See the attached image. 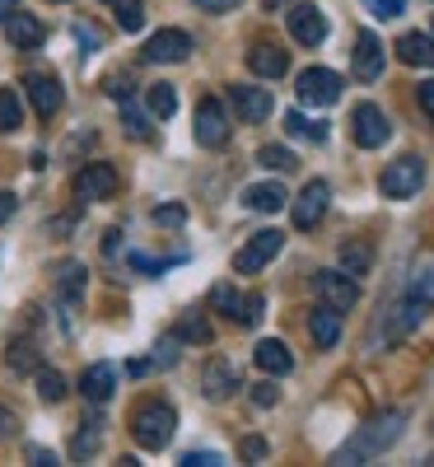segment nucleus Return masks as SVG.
<instances>
[{
  "label": "nucleus",
  "mask_w": 434,
  "mask_h": 467,
  "mask_svg": "<svg viewBox=\"0 0 434 467\" xmlns=\"http://www.w3.org/2000/svg\"><path fill=\"white\" fill-rule=\"evenodd\" d=\"M402 431H407V411L402 407H388V411H378V416H369L360 431H355L336 453H332V462H341V467H355V462H374L378 453H388L392 444L402 440Z\"/></svg>",
  "instance_id": "obj_1"
},
{
  "label": "nucleus",
  "mask_w": 434,
  "mask_h": 467,
  "mask_svg": "<svg viewBox=\"0 0 434 467\" xmlns=\"http://www.w3.org/2000/svg\"><path fill=\"white\" fill-rule=\"evenodd\" d=\"M173 425H178V416H173L169 402H145V407H136V416H131V435H136L140 449L160 453V449L173 440Z\"/></svg>",
  "instance_id": "obj_2"
},
{
  "label": "nucleus",
  "mask_w": 434,
  "mask_h": 467,
  "mask_svg": "<svg viewBox=\"0 0 434 467\" xmlns=\"http://www.w3.org/2000/svg\"><path fill=\"white\" fill-rule=\"evenodd\" d=\"M420 182H425V164L416 160V154H402V160H392V164L383 169V178H378L383 197H392V202H407V197H416Z\"/></svg>",
  "instance_id": "obj_3"
},
{
  "label": "nucleus",
  "mask_w": 434,
  "mask_h": 467,
  "mask_svg": "<svg viewBox=\"0 0 434 467\" xmlns=\"http://www.w3.org/2000/svg\"><path fill=\"white\" fill-rule=\"evenodd\" d=\"M294 89H299V99H304L308 108H332V103L341 99V75L327 70V66H308V70H299Z\"/></svg>",
  "instance_id": "obj_4"
},
{
  "label": "nucleus",
  "mask_w": 434,
  "mask_h": 467,
  "mask_svg": "<svg viewBox=\"0 0 434 467\" xmlns=\"http://www.w3.org/2000/svg\"><path fill=\"white\" fill-rule=\"evenodd\" d=\"M281 248H285V234L281 229H262V234H253V239H248V248L233 253V271H239V276H257V271Z\"/></svg>",
  "instance_id": "obj_5"
},
{
  "label": "nucleus",
  "mask_w": 434,
  "mask_h": 467,
  "mask_svg": "<svg viewBox=\"0 0 434 467\" xmlns=\"http://www.w3.org/2000/svg\"><path fill=\"white\" fill-rule=\"evenodd\" d=\"M350 131H355V145H360V150H378V145H388L392 122L383 117V108H374V103H355V112H350Z\"/></svg>",
  "instance_id": "obj_6"
},
{
  "label": "nucleus",
  "mask_w": 434,
  "mask_h": 467,
  "mask_svg": "<svg viewBox=\"0 0 434 467\" xmlns=\"http://www.w3.org/2000/svg\"><path fill=\"white\" fill-rule=\"evenodd\" d=\"M313 290H318V299L327 308H336V314L360 304V285H355V276H346V271H318V276H313Z\"/></svg>",
  "instance_id": "obj_7"
},
{
  "label": "nucleus",
  "mask_w": 434,
  "mask_h": 467,
  "mask_svg": "<svg viewBox=\"0 0 434 467\" xmlns=\"http://www.w3.org/2000/svg\"><path fill=\"white\" fill-rule=\"evenodd\" d=\"M327 202H332V187L323 182V178H313V182H304V192L294 197V229H318L323 224V215H327Z\"/></svg>",
  "instance_id": "obj_8"
},
{
  "label": "nucleus",
  "mask_w": 434,
  "mask_h": 467,
  "mask_svg": "<svg viewBox=\"0 0 434 467\" xmlns=\"http://www.w3.org/2000/svg\"><path fill=\"white\" fill-rule=\"evenodd\" d=\"M24 89H28V103H33L37 117H57L61 103H66L61 80H57V75H47V70H28L24 75Z\"/></svg>",
  "instance_id": "obj_9"
},
{
  "label": "nucleus",
  "mask_w": 434,
  "mask_h": 467,
  "mask_svg": "<svg viewBox=\"0 0 434 467\" xmlns=\"http://www.w3.org/2000/svg\"><path fill=\"white\" fill-rule=\"evenodd\" d=\"M196 140H202L206 150H220L229 140V112L220 99H202L196 103Z\"/></svg>",
  "instance_id": "obj_10"
},
{
  "label": "nucleus",
  "mask_w": 434,
  "mask_h": 467,
  "mask_svg": "<svg viewBox=\"0 0 434 467\" xmlns=\"http://www.w3.org/2000/svg\"><path fill=\"white\" fill-rule=\"evenodd\" d=\"M285 24H290V37H294L299 47H318L323 37H327V19H323L318 5H290Z\"/></svg>",
  "instance_id": "obj_11"
},
{
  "label": "nucleus",
  "mask_w": 434,
  "mask_h": 467,
  "mask_svg": "<svg viewBox=\"0 0 434 467\" xmlns=\"http://www.w3.org/2000/svg\"><path fill=\"white\" fill-rule=\"evenodd\" d=\"M112 187H117V173L103 160H94V164H85L80 173H75V197L80 202H108Z\"/></svg>",
  "instance_id": "obj_12"
},
{
  "label": "nucleus",
  "mask_w": 434,
  "mask_h": 467,
  "mask_svg": "<svg viewBox=\"0 0 434 467\" xmlns=\"http://www.w3.org/2000/svg\"><path fill=\"white\" fill-rule=\"evenodd\" d=\"M191 52V37L182 33V28H160L145 43V61H154V66H173V61H182Z\"/></svg>",
  "instance_id": "obj_13"
},
{
  "label": "nucleus",
  "mask_w": 434,
  "mask_h": 467,
  "mask_svg": "<svg viewBox=\"0 0 434 467\" xmlns=\"http://www.w3.org/2000/svg\"><path fill=\"white\" fill-rule=\"evenodd\" d=\"M350 70H355V80H378V75H383V43H378L374 33H360V37H355Z\"/></svg>",
  "instance_id": "obj_14"
},
{
  "label": "nucleus",
  "mask_w": 434,
  "mask_h": 467,
  "mask_svg": "<svg viewBox=\"0 0 434 467\" xmlns=\"http://www.w3.org/2000/svg\"><path fill=\"white\" fill-rule=\"evenodd\" d=\"M229 103L243 122H266L271 117V89H257V85H233L229 89Z\"/></svg>",
  "instance_id": "obj_15"
},
{
  "label": "nucleus",
  "mask_w": 434,
  "mask_h": 467,
  "mask_svg": "<svg viewBox=\"0 0 434 467\" xmlns=\"http://www.w3.org/2000/svg\"><path fill=\"white\" fill-rule=\"evenodd\" d=\"M202 388H206L211 402H224V398H233V388H239V369H233L229 360H211L202 369Z\"/></svg>",
  "instance_id": "obj_16"
},
{
  "label": "nucleus",
  "mask_w": 434,
  "mask_h": 467,
  "mask_svg": "<svg viewBox=\"0 0 434 467\" xmlns=\"http://www.w3.org/2000/svg\"><path fill=\"white\" fill-rule=\"evenodd\" d=\"M112 388H117V369L108 365V360H98V365H89L85 374H80V393H85V402H108L112 398Z\"/></svg>",
  "instance_id": "obj_17"
},
{
  "label": "nucleus",
  "mask_w": 434,
  "mask_h": 467,
  "mask_svg": "<svg viewBox=\"0 0 434 467\" xmlns=\"http://www.w3.org/2000/svg\"><path fill=\"white\" fill-rule=\"evenodd\" d=\"M253 360H257V369L262 374H290L294 369V356H290V346L285 341H275V337H266V341H257V350H253Z\"/></svg>",
  "instance_id": "obj_18"
},
{
  "label": "nucleus",
  "mask_w": 434,
  "mask_h": 467,
  "mask_svg": "<svg viewBox=\"0 0 434 467\" xmlns=\"http://www.w3.org/2000/svg\"><path fill=\"white\" fill-rule=\"evenodd\" d=\"M248 70L262 75V80H281V75L290 70V57L275 47V43H257V47L248 52Z\"/></svg>",
  "instance_id": "obj_19"
},
{
  "label": "nucleus",
  "mask_w": 434,
  "mask_h": 467,
  "mask_svg": "<svg viewBox=\"0 0 434 467\" xmlns=\"http://www.w3.org/2000/svg\"><path fill=\"white\" fill-rule=\"evenodd\" d=\"M308 332H313V346H318V350H332L341 341V314H336V308H327V304H318L308 314Z\"/></svg>",
  "instance_id": "obj_20"
},
{
  "label": "nucleus",
  "mask_w": 434,
  "mask_h": 467,
  "mask_svg": "<svg viewBox=\"0 0 434 467\" xmlns=\"http://www.w3.org/2000/svg\"><path fill=\"white\" fill-rule=\"evenodd\" d=\"M285 187L281 182H253L248 192H243V206L248 211H262V215H275V211H285Z\"/></svg>",
  "instance_id": "obj_21"
},
{
  "label": "nucleus",
  "mask_w": 434,
  "mask_h": 467,
  "mask_svg": "<svg viewBox=\"0 0 434 467\" xmlns=\"http://www.w3.org/2000/svg\"><path fill=\"white\" fill-rule=\"evenodd\" d=\"M5 33H10V43L15 47H24V52H33L37 43H43V37H47V28H43V19H33V15H10L5 19Z\"/></svg>",
  "instance_id": "obj_22"
},
{
  "label": "nucleus",
  "mask_w": 434,
  "mask_h": 467,
  "mask_svg": "<svg viewBox=\"0 0 434 467\" xmlns=\"http://www.w3.org/2000/svg\"><path fill=\"white\" fill-rule=\"evenodd\" d=\"M398 57L407 66H429L434 70V33H402L398 37Z\"/></svg>",
  "instance_id": "obj_23"
},
{
  "label": "nucleus",
  "mask_w": 434,
  "mask_h": 467,
  "mask_svg": "<svg viewBox=\"0 0 434 467\" xmlns=\"http://www.w3.org/2000/svg\"><path fill=\"white\" fill-rule=\"evenodd\" d=\"M369 266H374V248L365 239H346L341 244V271L346 276H369Z\"/></svg>",
  "instance_id": "obj_24"
},
{
  "label": "nucleus",
  "mask_w": 434,
  "mask_h": 467,
  "mask_svg": "<svg viewBox=\"0 0 434 467\" xmlns=\"http://www.w3.org/2000/svg\"><path fill=\"white\" fill-rule=\"evenodd\" d=\"M5 365H10L15 374H37L43 356H37V346H33V341H10V350H5Z\"/></svg>",
  "instance_id": "obj_25"
},
{
  "label": "nucleus",
  "mask_w": 434,
  "mask_h": 467,
  "mask_svg": "<svg viewBox=\"0 0 434 467\" xmlns=\"http://www.w3.org/2000/svg\"><path fill=\"white\" fill-rule=\"evenodd\" d=\"M24 127V103L15 89H0V136H10Z\"/></svg>",
  "instance_id": "obj_26"
},
{
  "label": "nucleus",
  "mask_w": 434,
  "mask_h": 467,
  "mask_svg": "<svg viewBox=\"0 0 434 467\" xmlns=\"http://www.w3.org/2000/svg\"><path fill=\"white\" fill-rule=\"evenodd\" d=\"M145 103H150V112L160 117V122H169V117L178 112V94H173V85H150V89H145Z\"/></svg>",
  "instance_id": "obj_27"
},
{
  "label": "nucleus",
  "mask_w": 434,
  "mask_h": 467,
  "mask_svg": "<svg viewBox=\"0 0 434 467\" xmlns=\"http://www.w3.org/2000/svg\"><path fill=\"white\" fill-rule=\"evenodd\" d=\"M407 295L434 308V257H425V262L416 266V276H411V285H407Z\"/></svg>",
  "instance_id": "obj_28"
},
{
  "label": "nucleus",
  "mask_w": 434,
  "mask_h": 467,
  "mask_svg": "<svg viewBox=\"0 0 434 467\" xmlns=\"http://www.w3.org/2000/svg\"><path fill=\"white\" fill-rule=\"evenodd\" d=\"M285 131L299 136V140H313V145H323V140H327V127H323V122H308L304 112H285Z\"/></svg>",
  "instance_id": "obj_29"
},
{
  "label": "nucleus",
  "mask_w": 434,
  "mask_h": 467,
  "mask_svg": "<svg viewBox=\"0 0 434 467\" xmlns=\"http://www.w3.org/2000/svg\"><path fill=\"white\" fill-rule=\"evenodd\" d=\"M98 440H103V425H98V416H89L85 431L75 435V444H70V458H94L98 453Z\"/></svg>",
  "instance_id": "obj_30"
},
{
  "label": "nucleus",
  "mask_w": 434,
  "mask_h": 467,
  "mask_svg": "<svg viewBox=\"0 0 434 467\" xmlns=\"http://www.w3.org/2000/svg\"><path fill=\"white\" fill-rule=\"evenodd\" d=\"M178 337L182 341H191V346H211V323H206V314H182V327H178Z\"/></svg>",
  "instance_id": "obj_31"
},
{
  "label": "nucleus",
  "mask_w": 434,
  "mask_h": 467,
  "mask_svg": "<svg viewBox=\"0 0 434 467\" xmlns=\"http://www.w3.org/2000/svg\"><path fill=\"white\" fill-rule=\"evenodd\" d=\"M257 164H266V169H275V173H290L299 160H294L285 145H262V150H257Z\"/></svg>",
  "instance_id": "obj_32"
},
{
  "label": "nucleus",
  "mask_w": 434,
  "mask_h": 467,
  "mask_svg": "<svg viewBox=\"0 0 434 467\" xmlns=\"http://www.w3.org/2000/svg\"><path fill=\"white\" fill-rule=\"evenodd\" d=\"M37 398H43V402H61V398H66V379H61L57 369L37 365Z\"/></svg>",
  "instance_id": "obj_33"
},
{
  "label": "nucleus",
  "mask_w": 434,
  "mask_h": 467,
  "mask_svg": "<svg viewBox=\"0 0 434 467\" xmlns=\"http://www.w3.org/2000/svg\"><path fill=\"white\" fill-rule=\"evenodd\" d=\"M117 24H122L127 33H140L145 28V5H140V0H117Z\"/></svg>",
  "instance_id": "obj_34"
},
{
  "label": "nucleus",
  "mask_w": 434,
  "mask_h": 467,
  "mask_svg": "<svg viewBox=\"0 0 434 467\" xmlns=\"http://www.w3.org/2000/svg\"><path fill=\"white\" fill-rule=\"evenodd\" d=\"M85 276H89V271H85L80 262H70V266L61 271V281H57L61 299H75V295H80V290H85Z\"/></svg>",
  "instance_id": "obj_35"
},
{
  "label": "nucleus",
  "mask_w": 434,
  "mask_h": 467,
  "mask_svg": "<svg viewBox=\"0 0 434 467\" xmlns=\"http://www.w3.org/2000/svg\"><path fill=\"white\" fill-rule=\"evenodd\" d=\"M215 308H220V314H229L233 323H239V308H243V295L239 290H233V285H215Z\"/></svg>",
  "instance_id": "obj_36"
},
{
  "label": "nucleus",
  "mask_w": 434,
  "mask_h": 467,
  "mask_svg": "<svg viewBox=\"0 0 434 467\" xmlns=\"http://www.w3.org/2000/svg\"><path fill=\"white\" fill-rule=\"evenodd\" d=\"M122 127H127V136H131V140H140V136H145V117H140V108H136L131 99H122Z\"/></svg>",
  "instance_id": "obj_37"
},
{
  "label": "nucleus",
  "mask_w": 434,
  "mask_h": 467,
  "mask_svg": "<svg viewBox=\"0 0 434 467\" xmlns=\"http://www.w3.org/2000/svg\"><path fill=\"white\" fill-rule=\"evenodd\" d=\"M262 308H266V299H262V295H243V308H239V327H257V323H262Z\"/></svg>",
  "instance_id": "obj_38"
},
{
  "label": "nucleus",
  "mask_w": 434,
  "mask_h": 467,
  "mask_svg": "<svg viewBox=\"0 0 434 467\" xmlns=\"http://www.w3.org/2000/svg\"><path fill=\"white\" fill-rule=\"evenodd\" d=\"M150 360H154V369H169V365L178 360V337H164L160 346H154V356H150Z\"/></svg>",
  "instance_id": "obj_39"
},
{
  "label": "nucleus",
  "mask_w": 434,
  "mask_h": 467,
  "mask_svg": "<svg viewBox=\"0 0 434 467\" xmlns=\"http://www.w3.org/2000/svg\"><path fill=\"white\" fill-rule=\"evenodd\" d=\"M150 220H154V224H182V220H187V206H182V202H173V206H154Z\"/></svg>",
  "instance_id": "obj_40"
},
{
  "label": "nucleus",
  "mask_w": 434,
  "mask_h": 467,
  "mask_svg": "<svg viewBox=\"0 0 434 467\" xmlns=\"http://www.w3.org/2000/svg\"><path fill=\"white\" fill-rule=\"evenodd\" d=\"M131 266H136V271H145V276H154V271H169V266H178V257L154 262V257H140V253H136V257H131Z\"/></svg>",
  "instance_id": "obj_41"
},
{
  "label": "nucleus",
  "mask_w": 434,
  "mask_h": 467,
  "mask_svg": "<svg viewBox=\"0 0 434 467\" xmlns=\"http://www.w3.org/2000/svg\"><path fill=\"white\" fill-rule=\"evenodd\" d=\"M253 402H257V407H275V402H281L275 383H257V388H253Z\"/></svg>",
  "instance_id": "obj_42"
},
{
  "label": "nucleus",
  "mask_w": 434,
  "mask_h": 467,
  "mask_svg": "<svg viewBox=\"0 0 434 467\" xmlns=\"http://www.w3.org/2000/svg\"><path fill=\"white\" fill-rule=\"evenodd\" d=\"M365 5L378 15V19H392V15H402V0H365Z\"/></svg>",
  "instance_id": "obj_43"
},
{
  "label": "nucleus",
  "mask_w": 434,
  "mask_h": 467,
  "mask_svg": "<svg viewBox=\"0 0 434 467\" xmlns=\"http://www.w3.org/2000/svg\"><path fill=\"white\" fill-rule=\"evenodd\" d=\"M19 435V416L10 407H0V440H15Z\"/></svg>",
  "instance_id": "obj_44"
},
{
  "label": "nucleus",
  "mask_w": 434,
  "mask_h": 467,
  "mask_svg": "<svg viewBox=\"0 0 434 467\" xmlns=\"http://www.w3.org/2000/svg\"><path fill=\"white\" fill-rule=\"evenodd\" d=\"M239 453H243L248 462H257V458H266V440H257V435H248V440L239 444Z\"/></svg>",
  "instance_id": "obj_45"
},
{
  "label": "nucleus",
  "mask_w": 434,
  "mask_h": 467,
  "mask_svg": "<svg viewBox=\"0 0 434 467\" xmlns=\"http://www.w3.org/2000/svg\"><path fill=\"white\" fill-rule=\"evenodd\" d=\"M103 89H108L112 99H131V80H127V75H112V80H103Z\"/></svg>",
  "instance_id": "obj_46"
},
{
  "label": "nucleus",
  "mask_w": 434,
  "mask_h": 467,
  "mask_svg": "<svg viewBox=\"0 0 434 467\" xmlns=\"http://www.w3.org/2000/svg\"><path fill=\"white\" fill-rule=\"evenodd\" d=\"M182 467H220V453H182Z\"/></svg>",
  "instance_id": "obj_47"
},
{
  "label": "nucleus",
  "mask_w": 434,
  "mask_h": 467,
  "mask_svg": "<svg viewBox=\"0 0 434 467\" xmlns=\"http://www.w3.org/2000/svg\"><path fill=\"white\" fill-rule=\"evenodd\" d=\"M416 99H420V108H425V117L434 122V80H425L420 89H416Z\"/></svg>",
  "instance_id": "obj_48"
},
{
  "label": "nucleus",
  "mask_w": 434,
  "mask_h": 467,
  "mask_svg": "<svg viewBox=\"0 0 434 467\" xmlns=\"http://www.w3.org/2000/svg\"><path fill=\"white\" fill-rule=\"evenodd\" d=\"M19 211V202H15V192H0V224H5L10 215Z\"/></svg>",
  "instance_id": "obj_49"
},
{
  "label": "nucleus",
  "mask_w": 434,
  "mask_h": 467,
  "mask_svg": "<svg viewBox=\"0 0 434 467\" xmlns=\"http://www.w3.org/2000/svg\"><path fill=\"white\" fill-rule=\"evenodd\" d=\"M28 462H37V467H57V453H52V449H28Z\"/></svg>",
  "instance_id": "obj_50"
},
{
  "label": "nucleus",
  "mask_w": 434,
  "mask_h": 467,
  "mask_svg": "<svg viewBox=\"0 0 434 467\" xmlns=\"http://www.w3.org/2000/svg\"><path fill=\"white\" fill-rule=\"evenodd\" d=\"M196 5H202V10H211V15H224V10H233V5H239V0H196Z\"/></svg>",
  "instance_id": "obj_51"
},
{
  "label": "nucleus",
  "mask_w": 434,
  "mask_h": 467,
  "mask_svg": "<svg viewBox=\"0 0 434 467\" xmlns=\"http://www.w3.org/2000/svg\"><path fill=\"white\" fill-rule=\"evenodd\" d=\"M127 369H131V374H136V379H145V374H154V360H131V365H127Z\"/></svg>",
  "instance_id": "obj_52"
},
{
  "label": "nucleus",
  "mask_w": 434,
  "mask_h": 467,
  "mask_svg": "<svg viewBox=\"0 0 434 467\" xmlns=\"http://www.w3.org/2000/svg\"><path fill=\"white\" fill-rule=\"evenodd\" d=\"M15 10H19V0H0V24H5Z\"/></svg>",
  "instance_id": "obj_53"
},
{
  "label": "nucleus",
  "mask_w": 434,
  "mask_h": 467,
  "mask_svg": "<svg viewBox=\"0 0 434 467\" xmlns=\"http://www.w3.org/2000/svg\"><path fill=\"white\" fill-rule=\"evenodd\" d=\"M98 5H117V0H98Z\"/></svg>",
  "instance_id": "obj_54"
},
{
  "label": "nucleus",
  "mask_w": 434,
  "mask_h": 467,
  "mask_svg": "<svg viewBox=\"0 0 434 467\" xmlns=\"http://www.w3.org/2000/svg\"><path fill=\"white\" fill-rule=\"evenodd\" d=\"M425 462H429V467H434V453H429V458H425Z\"/></svg>",
  "instance_id": "obj_55"
},
{
  "label": "nucleus",
  "mask_w": 434,
  "mask_h": 467,
  "mask_svg": "<svg viewBox=\"0 0 434 467\" xmlns=\"http://www.w3.org/2000/svg\"><path fill=\"white\" fill-rule=\"evenodd\" d=\"M52 5H61V0H52Z\"/></svg>",
  "instance_id": "obj_56"
}]
</instances>
